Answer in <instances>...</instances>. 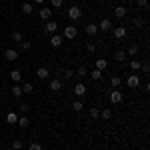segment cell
<instances>
[{
    "mask_svg": "<svg viewBox=\"0 0 150 150\" xmlns=\"http://www.w3.org/2000/svg\"><path fill=\"white\" fill-rule=\"evenodd\" d=\"M68 18L70 20H80L82 18V10L78 6H70L68 8Z\"/></svg>",
    "mask_w": 150,
    "mask_h": 150,
    "instance_id": "6da1fadb",
    "label": "cell"
},
{
    "mask_svg": "<svg viewBox=\"0 0 150 150\" xmlns=\"http://www.w3.org/2000/svg\"><path fill=\"white\" fill-rule=\"evenodd\" d=\"M76 34H78V30H76L74 26H66V28H64V38L74 40V38H76Z\"/></svg>",
    "mask_w": 150,
    "mask_h": 150,
    "instance_id": "7a4b0ae2",
    "label": "cell"
},
{
    "mask_svg": "<svg viewBox=\"0 0 150 150\" xmlns=\"http://www.w3.org/2000/svg\"><path fill=\"white\" fill-rule=\"evenodd\" d=\"M126 84L130 86V88H138V86H140L138 74H132V76H128V78H126Z\"/></svg>",
    "mask_w": 150,
    "mask_h": 150,
    "instance_id": "3957f363",
    "label": "cell"
},
{
    "mask_svg": "<svg viewBox=\"0 0 150 150\" xmlns=\"http://www.w3.org/2000/svg\"><path fill=\"white\" fill-rule=\"evenodd\" d=\"M56 30H58V24L54 22V20H48L46 26H44V32H48V34H56Z\"/></svg>",
    "mask_w": 150,
    "mask_h": 150,
    "instance_id": "277c9868",
    "label": "cell"
},
{
    "mask_svg": "<svg viewBox=\"0 0 150 150\" xmlns=\"http://www.w3.org/2000/svg\"><path fill=\"white\" fill-rule=\"evenodd\" d=\"M122 98H124V96H122V92H118V90H112V92H110V102L112 104H120Z\"/></svg>",
    "mask_w": 150,
    "mask_h": 150,
    "instance_id": "5b68a950",
    "label": "cell"
},
{
    "mask_svg": "<svg viewBox=\"0 0 150 150\" xmlns=\"http://www.w3.org/2000/svg\"><path fill=\"white\" fill-rule=\"evenodd\" d=\"M112 28H114V26H112V22H110L108 18H102L100 24H98V30H104V32H106V30H112Z\"/></svg>",
    "mask_w": 150,
    "mask_h": 150,
    "instance_id": "8992f818",
    "label": "cell"
},
{
    "mask_svg": "<svg viewBox=\"0 0 150 150\" xmlns=\"http://www.w3.org/2000/svg\"><path fill=\"white\" fill-rule=\"evenodd\" d=\"M38 16L42 18V20H50V16H52V10L46 8V6H42L40 10H38Z\"/></svg>",
    "mask_w": 150,
    "mask_h": 150,
    "instance_id": "52a82bcc",
    "label": "cell"
},
{
    "mask_svg": "<svg viewBox=\"0 0 150 150\" xmlns=\"http://www.w3.org/2000/svg\"><path fill=\"white\" fill-rule=\"evenodd\" d=\"M36 76H38L40 80H44V78H48V76H50V70H48L46 66H40V68L36 70Z\"/></svg>",
    "mask_w": 150,
    "mask_h": 150,
    "instance_id": "ba28073f",
    "label": "cell"
},
{
    "mask_svg": "<svg viewBox=\"0 0 150 150\" xmlns=\"http://www.w3.org/2000/svg\"><path fill=\"white\" fill-rule=\"evenodd\" d=\"M4 58H6V60H16V58H18V52H16L14 48H6V50H4Z\"/></svg>",
    "mask_w": 150,
    "mask_h": 150,
    "instance_id": "9c48e42d",
    "label": "cell"
},
{
    "mask_svg": "<svg viewBox=\"0 0 150 150\" xmlns=\"http://www.w3.org/2000/svg\"><path fill=\"white\" fill-rule=\"evenodd\" d=\"M50 90H52V92H60V90H62V80H58V78L50 80Z\"/></svg>",
    "mask_w": 150,
    "mask_h": 150,
    "instance_id": "30bf717a",
    "label": "cell"
},
{
    "mask_svg": "<svg viewBox=\"0 0 150 150\" xmlns=\"http://www.w3.org/2000/svg\"><path fill=\"white\" fill-rule=\"evenodd\" d=\"M112 32H114V38H116V40H120V38H124V36H126V28L118 26V28H112Z\"/></svg>",
    "mask_w": 150,
    "mask_h": 150,
    "instance_id": "8fae6325",
    "label": "cell"
},
{
    "mask_svg": "<svg viewBox=\"0 0 150 150\" xmlns=\"http://www.w3.org/2000/svg\"><path fill=\"white\" fill-rule=\"evenodd\" d=\"M50 44H52L54 48H60V46H62V36L52 34V38H50Z\"/></svg>",
    "mask_w": 150,
    "mask_h": 150,
    "instance_id": "7c38bea8",
    "label": "cell"
},
{
    "mask_svg": "<svg viewBox=\"0 0 150 150\" xmlns=\"http://www.w3.org/2000/svg\"><path fill=\"white\" fill-rule=\"evenodd\" d=\"M74 94H76V96H84V94H86V86H84L82 82H78V84L74 86Z\"/></svg>",
    "mask_w": 150,
    "mask_h": 150,
    "instance_id": "4fadbf2b",
    "label": "cell"
},
{
    "mask_svg": "<svg viewBox=\"0 0 150 150\" xmlns=\"http://www.w3.org/2000/svg\"><path fill=\"white\" fill-rule=\"evenodd\" d=\"M126 8H124V6H116L114 8V16L116 18H124V16H126Z\"/></svg>",
    "mask_w": 150,
    "mask_h": 150,
    "instance_id": "5bb4252c",
    "label": "cell"
},
{
    "mask_svg": "<svg viewBox=\"0 0 150 150\" xmlns=\"http://www.w3.org/2000/svg\"><path fill=\"white\" fill-rule=\"evenodd\" d=\"M84 32H86L88 36H94L96 32H98V26H96V24H88V26L84 28Z\"/></svg>",
    "mask_w": 150,
    "mask_h": 150,
    "instance_id": "9a60e30c",
    "label": "cell"
},
{
    "mask_svg": "<svg viewBox=\"0 0 150 150\" xmlns=\"http://www.w3.org/2000/svg\"><path fill=\"white\" fill-rule=\"evenodd\" d=\"M20 78H22L20 70H10V80L12 82H20Z\"/></svg>",
    "mask_w": 150,
    "mask_h": 150,
    "instance_id": "2e32d148",
    "label": "cell"
},
{
    "mask_svg": "<svg viewBox=\"0 0 150 150\" xmlns=\"http://www.w3.org/2000/svg\"><path fill=\"white\" fill-rule=\"evenodd\" d=\"M106 66H108V62H106L104 58H98V60H96V70L102 72V70H106Z\"/></svg>",
    "mask_w": 150,
    "mask_h": 150,
    "instance_id": "e0dca14e",
    "label": "cell"
},
{
    "mask_svg": "<svg viewBox=\"0 0 150 150\" xmlns=\"http://www.w3.org/2000/svg\"><path fill=\"white\" fill-rule=\"evenodd\" d=\"M6 122H8V124H16V122H18L16 112H8V114H6Z\"/></svg>",
    "mask_w": 150,
    "mask_h": 150,
    "instance_id": "ac0fdd59",
    "label": "cell"
},
{
    "mask_svg": "<svg viewBox=\"0 0 150 150\" xmlns=\"http://www.w3.org/2000/svg\"><path fill=\"white\" fill-rule=\"evenodd\" d=\"M114 58H116V60H120V62H124V60H126V52H124V50H116Z\"/></svg>",
    "mask_w": 150,
    "mask_h": 150,
    "instance_id": "d6986e66",
    "label": "cell"
},
{
    "mask_svg": "<svg viewBox=\"0 0 150 150\" xmlns=\"http://www.w3.org/2000/svg\"><path fill=\"white\" fill-rule=\"evenodd\" d=\"M100 116H102L104 120H110L112 118V110L110 108H104V110H100Z\"/></svg>",
    "mask_w": 150,
    "mask_h": 150,
    "instance_id": "ffe728a7",
    "label": "cell"
},
{
    "mask_svg": "<svg viewBox=\"0 0 150 150\" xmlns=\"http://www.w3.org/2000/svg\"><path fill=\"white\" fill-rule=\"evenodd\" d=\"M20 128H28V124H30V120L26 118V116H22V118H18V122H16Z\"/></svg>",
    "mask_w": 150,
    "mask_h": 150,
    "instance_id": "44dd1931",
    "label": "cell"
},
{
    "mask_svg": "<svg viewBox=\"0 0 150 150\" xmlns=\"http://www.w3.org/2000/svg\"><path fill=\"white\" fill-rule=\"evenodd\" d=\"M12 96H14V98H20V96H22V88H20V86H12Z\"/></svg>",
    "mask_w": 150,
    "mask_h": 150,
    "instance_id": "7402d4cb",
    "label": "cell"
},
{
    "mask_svg": "<svg viewBox=\"0 0 150 150\" xmlns=\"http://www.w3.org/2000/svg\"><path fill=\"white\" fill-rule=\"evenodd\" d=\"M12 40H14V42H22V32L14 30V32H12Z\"/></svg>",
    "mask_w": 150,
    "mask_h": 150,
    "instance_id": "603a6c76",
    "label": "cell"
},
{
    "mask_svg": "<svg viewBox=\"0 0 150 150\" xmlns=\"http://www.w3.org/2000/svg\"><path fill=\"white\" fill-rule=\"evenodd\" d=\"M32 90H34V86H32L30 82H26V84H24V86H22V94H24V92H26V94H30V92H32Z\"/></svg>",
    "mask_w": 150,
    "mask_h": 150,
    "instance_id": "cb8c5ba5",
    "label": "cell"
},
{
    "mask_svg": "<svg viewBox=\"0 0 150 150\" xmlns=\"http://www.w3.org/2000/svg\"><path fill=\"white\" fill-rule=\"evenodd\" d=\"M22 12L24 14H30V12H32V4H30V2H24L22 4Z\"/></svg>",
    "mask_w": 150,
    "mask_h": 150,
    "instance_id": "d4e9b609",
    "label": "cell"
},
{
    "mask_svg": "<svg viewBox=\"0 0 150 150\" xmlns=\"http://www.w3.org/2000/svg\"><path fill=\"white\" fill-rule=\"evenodd\" d=\"M76 74H78V76H86V74H88V68H86V66L82 64V66H78V70H76Z\"/></svg>",
    "mask_w": 150,
    "mask_h": 150,
    "instance_id": "484cf974",
    "label": "cell"
},
{
    "mask_svg": "<svg viewBox=\"0 0 150 150\" xmlns=\"http://www.w3.org/2000/svg\"><path fill=\"white\" fill-rule=\"evenodd\" d=\"M20 48H22V50H26V52H28V50H30V48H32V42H28V40H22V42H20Z\"/></svg>",
    "mask_w": 150,
    "mask_h": 150,
    "instance_id": "4316f807",
    "label": "cell"
},
{
    "mask_svg": "<svg viewBox=\"0 0 150 150\" xmlns=\"http://www.w3.org/2000/svg\"><path fill=\"white\" fill-rule=\"evenodd\" d=\"M90 76H92L94 80H100V78H102V72H100V70H96V68H94L92 72H90Z\"/></svg>",
    "mask_w": 150,
    "mask_h": 150,
    "instance_id": "83f0119b",
    "label": "cell"
},
{
    "mask_svg": "<svg viewBox=\"0 0 150 150\" xmlns=\"http://www.w3.org/2000/svg\"><path fill=\"white\" fill-rule=\"evenodd\" d=\"M82 108H84V106H82V102H80V100H76V102L72 104V110H74V112H80Z\"/></svg>",
    "mask_w": 150,
    "mask_h": 150,
    "instance_id": "f1b7e54d",
    "label": "cell"
},
{
    "mask_svg": "<svg viewBox=\"0 0 150 150\" xmlns=\"http://www.w3.org/2000/svg\"><path fill=\"white\" fill-rule=\"evenodd\" d=\"M120 82H122V80H120V76H112V78H110V84H112L114 88H116V86H120Z\"/></svg>",
    "mask_w": 150,
    "mask_h": 150,
    "instance_id": "f546056e",
    "label": "cell"
},
{
    "mask_svg": "<svg viewBox=\"0 0 150 150\" xmlns=\"http://www.w3.org/2000/svg\"><path fill=\"white\" fill-rule=\"evenodd\" d=\"M22 146H24L22 140H14V142H12V148H14V150H20Z\"/></svg>",
    "mask_w": 150,
    "mask_h": 150,
    "instance_id": "4dcf8cb0",
    "label": "cell"
},
{
    "mask_svg": "<svg viewBox=\"0 0 150 150\" xmlns=\"http://www.w3.org/2000/svg\"><path fill=\"white\" fill-rule=\"evenodd\" d=\"M130 68H132V70H138L140 68V60H130Z\"/></svg>",
    "mask_w": 150,
    "mask_h": 150,
    "instance_id": "1f68e13d",
    "label": "cell"
},
{
    "mask_svg": "<svg viewBox=\"0 0 150 150\" xmlns=\"http://www.w3.org/2000/svg\"><path fill=\"white\" fill-rule=\"evenodd\" d=\"M28 150H42V144H38V142H32V144L28 146Z\"/></svg>",
    "mask_w": 150,
    "mask_h": 150,
    "instance_id": "d6a6232c",
    "label": "cell"
},
{
    "mask_svg": "<svg viewBox=\"0 0 150 150\" xmlns=\"http://www.w3.org/2000/svg\"><path fill=\"white\" fill-rule=\"evenodd\" d=\"M62 2H64V0H50V4H52L54 8H62Z\"/></svg>",
    "mask_w": 150,
    "mask_h": 150,
    "instance_id": "836d02e7",
    "label": "cell"
},
{
    "mask_svg": "<svg viewBox=\"0 0 150 150\" xmlns=\"http://www.w3.org/2000/svg\"><path fill=\"white\" fill-rule=\"evenodd\" d=\"M72 76H74V72H72L70 68H66V70H64V78H66V80H70Z\"/></svg>",
    "mask_w": 150,
    "mask_h": 150,
    "instance_id": "e575fe53",
    "label": "cell"
},
{
    "mask_svg": "<svg viewBox=\"0 0 150 150\" xmlns=\"http://www.w3.org/2000/svg\"><path fill=\"white\" fill-rule=\"evenodd\" d=\"M90 116H92V118H98V116H100V110H98V108H90Z\"/></svg>",
    "mask_w": 150,
    "mask_h": 150,
    "instance_id": "d590c367",
    "label": "cell"
},
{
    "mask_svg": "<svg viewBox=\"0 0 150 150\" xmlns=\"http://www.w3.org/2000/svg\"><path fill=\"white\" fill-rule=\"evenodd\" d=\"M136 52H138V46H136V44H132V46L128 48V54H132V56H134Z\"/></svg>",
    "mask_w": 150,
    "mask_h": 150,
    "instance_id": "8d00e7d4",
    "label": "cell"
},
{
    "mask_svg": "<svg viewBox=\"0 0 150 150\" xmlns=\"http://www.w3.org/2000/svg\"><path fill=\"white\" fill-rule=\"evenodd\" d=\"M148 4V0H136V6H140V8H144Z\"/></svg>",
    "mask_w": 150,
    "mask_h": 150,
    "instance_id": "74e56055",
    "label": "cell"
},
{
    "mask_svg": "<svg viewBox=\"0 0 150 150\" xmlns=\"http://www.w3.org/2000/svg\"><path fill=\"white\" fill-rule=\"evenodd\" d=\"M134 24H136V26H144V20H142V18H138V16H136V18H134Z\"/></svg>",
    "mask_w": 150,
    "mask_h": 150,
    "instance_id": "f35d334b",
    "label": "cell"
},
{
    "mask_svg": "<svg viewBox=\"0 0 150 150\" xmlns=\"http://www.w3.org/2000/svg\"><path fill=\"white\" fill-rule=\"evenodd\" d=\"M86 50H88V52H94V50H96V46L90 42V44H86Z\"/></svg>",
    "mask_w": 150,
    "mask_h": 150,
    "instance_id": "ab89813d",
    "label": "cell"
},
{
    "mask_svg": "<svg viewBox=\"0 0 150 150\" xmlns=\"http://www.w3.org/2000/svg\"><path fill=\"white\" fill-rule=\"evenodd\" d=\"M20 110H24V112H28V104H24V102H20Z\"/></svg>",
    "mask_w": 150,
    "mask_h": 150,
    "instance_id": "60d3db41",
    "label": "cell"
},
{
    "mask_svg": "<svg viewBox=\"0 0 150 150\" xmlns=\"http://www.w3.org/2000/svg\"><path fill=\"white\" fill-rule=\"evenodd\" d=\"M140 68L144 70V72H148V70H150V64H140Z\"/></svg>",
    "mask_w": 150,
    "mask_h": 150,
    "instance_id": "b9f144b4",
    "label": "cell"
},
{
    "mask_svg": "<svg viewBox=\"0 0 150 150\" xmlns=\"http://www.w3.org/2000/svg\"><path fill=\"white\" fill-rule=\"evenodd\" d=\"M34 4H44V0H32Z\"/></svg>",
    "mask_w": 150,
    "mask_h": 150,
    "instance_id": "7bdbcfd3",
    "label": "cell"
},
{
    "mask_svg": "<svg viewBox=\"0 0 150 150\" xmlns=\"http://www.w3.org/2000/svg\"><path fill=\"white\" fill-rule=\"evenodd\" d=\"M68 2H74V0H68Z\"/></svg>",
    "mask_w": 150,
    "mask_h": 150,
    "instance_id": "ee69618b",
    "label": "cell"
}]
</instances>
